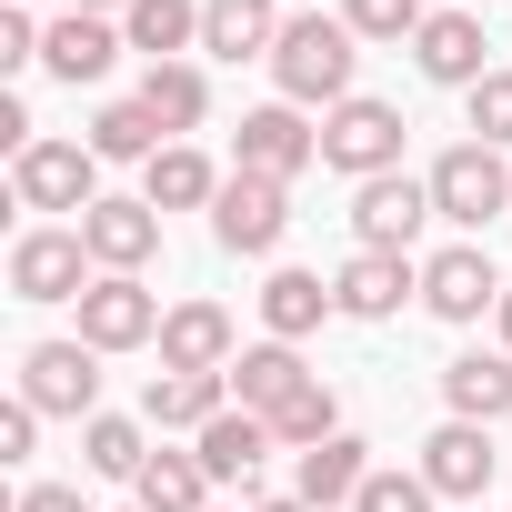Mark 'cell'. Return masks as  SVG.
Returning a JSON list of instances; mask_svg holds the SVG:
<instances>
[{
	"mask_svg": "<svg viewBox=\"0 0 512 512\" xmlns=\"http://www.w3.org/2000/svg\"><path fill=\"white\" fill-rule=\"evenodd\" d=\"M81 462H91L101 482H141L151 442H141V422H121V412H91V422H81Z\"/></svg>",
	"mask_w": 512,
	"mask_h": 512,
	"instance_id": "obj_30",
	"label": "cell"
},
{
	"mask_svg": "<svg viewBox=\"0 0 512 512\" xmlns=\"http://www.w3.org/2000/svg\"><path fill=\"white\" fill-rule=\"evenodd\" d=\"M432 502H442V492H432L422 472H372V482L352 492V512H432Z\"/></svg>",
	"mask_w": 512,
	"mask_h": 512,
	"instance_id": "obj_33",
	"label": "cell"
},
{
	"mask_svg": "<svg viewBox=\"0 0 512 512\" xmlns=\"http://www.w3.org/2000/svg\"><path fill=\"white\" fill-rule=\"evenodd\" d=\"M322 171H352V181H382V171H402V111L392 101H342V111H322Z\"/></svg>",
	"mask_w": 512,
	"mask_h": 512,
	"instance_id": "obj_3",
	"label": "cell"
},
{
	"mask_svg": "<svg viewBox=\"0 0 512 512\" xmlns=\"http://www.w3.org/2000/svg\"><path fill=\"white\" fill-rule=\"evenodd\" d=\"M11 512H91V502H81V492H71V482H31V492H21V502H11Z\"/></svg>",
	"mask_w": 512,
	"mask_h": 512,
	"instance_id": "obj_37",
	"label": "cell"
},
{
	"mask_svg": "<svg viewBox=\"0 0 512 512\" xmlns=\"http://www.w3.org/2000/svg\"><path fill=\"white\" fill-rule=\"evenodd\" d=\"M221 412H231V372H151V392H141L151 432H201Z\"/></svg>",
	"mask_w": 512,
	"mask_h": 512,
	"instance_id": "obj_18",
	"label": "cell"
},
{
	"mask_svg": "<svg viewBox=\"0 0 512 512\" xmlns=\"http://www.w3.org/2000/svg\"><path fill=\"white\" fill-rule=\"evenodd\" d=\"M121 41H131L141 61H181V51L201 41V0H131V11H121Z\"/></svg>",
	"mask_w": 512,
	"mask_h": 512,
	"instance_id": "obj_25",
	"label": "cell"
},
{
	"mask_svg": "<svg viewBox=\"0 0 512 512\" xmlns=\"http://www.w3.org/2000/svg\"><path fill=\"white\" fill-rule=\"evenodd\" d=\"M302 392H312V372H302L292 342H251V352L231 362V402H241V412H262V422H272L282 402H302Z\"/></svg>",
	"mask_w": 512,
	"mask_h": 512,
	"instance_id": "obj_20",
	"label": "cell"
},
{
	"mask_svg": "<svg viewBox=\"0 0 512 512\" xmlns=\"http://www.w3.org/2000/svg\"><path fill=\"white\" fill-rule=\"evenodd\" d=\"M121 51H131V41H121L111 21H91V11H61V21H51V41H41V71L81 91V81H101Z\"/></svg>",
	"mask_w": 512,
	"mask_h": 512,
	"instance_id": "obj_19",
	"label": "cell"
},
{
	"mask_svg": "<svg viewBox=\"0 0 512 512\" xmlns=\"http://www.w3.org/2000/svg\"><path fill=\"white\" fill-rule=\"evenodd\" d=\"M191 452H201V472H211V482H251V472H262V452H272V422L231 402L221 422H201V432H191Z\"/></svg>",
	"mask_w": 512,
	"mask_h": 512,
	"instance_id": "obj_21",
	"label": "cell"
},
{
	"mask_svg": "<svg viewBox=\"0 0 512 512\" xmlns=\"http://www.w3.org/2000/svg\"><path fill=\"white\" fill-rule=\"evenodd\" d=\"M492 462H502V452H492V422H442V432L422 442V462H412V472H422L442 502H482Z\"/></svg>",
	"mask_w": 512,
	"mask_h": 512,
	"instance_id": "obj_13",
	"label": "cell"
},
{
	"mask_svg": "<svg viewBox=\"0 0 512 512\" xmlns=\"http://www.w3.org/2000/svg\"><path fill=\"white\" fill-rule=\"evenodd\" d=\"M11 292H21V302H81V292H91V241H81V221H71V231L41 221V231L11 241Z\"/></svg>",
	"mask_w": 512,
	"mask_h": 512,
	"instance_id": "obj_7",
	"label": "cell"
},
{
	"mask_svg": "<svg viewBox=\"0 0 512 512\" xmlns=\"http://www.w3.org/2000/svg\"><path fill=\"white\" fill-rule=\"evenodd\" d=\"M322 161V131L292 111V101H262V111H241V161L231 171H262V181H302Z\"/></svg>",
	"mask_w": 512,
	"mask_h": 512,
	"instance_id": "obj_10",
	"label": "cell"
},
{
	"mask_svg": "<svg viewBox=\"0 0 512 512\" xmlns=\"http://www.w3.org/2000/svg\"><path fill=\"white\" fill-rule=\"evenodd\" d=\"M292 231V181H262V171H231L221 201H211V241L241 251V262H262V251Z\"/></svg>",
	"mask_w": 512,
	"mask_h": 512,
	"instance_id": "obj_5",
	"label": "cell"
},
{
	"mask_svg": "<svg viewBox=\"0 0 512 512\" xmlns=\"http://www.w3.org/2000/svg\"><path fill=\"white\" fill-rule=\"evenodd\" d=\"M231 362H241L231 312H221V302H171V322H161V372H231Z\"/></svg>",
	"mask_w": 512,
	"mask_h": 512,
	"instance_id": "obj_15",
	"label": "cell"
},
{
	"mask_svg": "<svg viewBox=\"0 0 512 512\" xmlns=\"http://www.w3.org/2000/svg\"><path fill=\"white\" fill-rule=\"evenodd\" d=\"M422 221H432V181H412V171H382V181L352 191V231H362V251H412Z\"/></svg>",
	"mask_w": 512,
	"mask_h": 512,
	"instance_id": "obj_11",
	"label": "cell"
},
{
	"mask_svg": "<svg viewBox=\"0 0 512 512\" xmlns=\"http://www.w3.org/2000/svg\"><path fill=\"white\" fill-rule=\"evenodd\" d=\"M462 101H472V141H492V151H512V71H492V81H472Z\"/></svg>",
	"mask_w": 512,
	"mask_h": 512,
	"instance_id": "obj_34",
	"label": "cell"
},
{
	"mask_svg": "<svg viewBox=\"0 0 512 512\" xmlns=\"http://www.w3.org/2000/svg\"><path fill=\"white\" fill-rule=\"evenodd\" d=\"M141 111H151L161 131H201V121H211V81H201L191 61H151V71H141Z\"/></svg>",
	"mask_w": 512,
	"mask_h": 512,
	"instance_id": "obj_26",
	"label": "cell"
},
{
	"mask_svg": "<svg viewBox=\"0 0 512 512\" xmlns=\"http://www.w3.org/2000/svg\"><path fill=\"white\" fill-rule=\"evenodd\" d=\"M502 272H492V251L482 241H452V251H432L422 262V312L432 322H482V312H502Z\"/></svg>",
	"mask_w": 512,
	"mask_h": 512,
	"instance_id": "obj_8",
	"label": "cell"
},
{
	"mask_svg": "<svg viewBox=\"0 0 512 512\" xmlns=\"http://www.w3.org/2000/svg\"><path fill=\"white\" fill-rule=\"evenodd\" d=\"M362 482H372V462H362V442H352V432H332V442H312V452H302V472H292V492H302L312 512H332V502H352Z\"/></svg>",
	"mask_w": 512,
	"mask_h": 512,
	"instance_id": "obj_24",
	"label": "cell"
},
{
	"mask_svg": "<svg viewBox=\"0 0 512 512\" xmlns=\"http://www.w3.org/2000/svg\"><path fill=\"white\" fill-rule=\"evenodd\" d=\"M141 201H151V211H201V201H221V171H211L191 141H171V151L141 171Z\"/></svg>",
	"mask_w": 512,
	"mask_h": 512,
	"instance_id": "obj_27",
	"label": "cell"
},
{
	"mask_svg": "<svg viewBox=\"0 0 512 512\" xmlns=\"http://www.w3.org/2000/svg\"><path fill=\"white\" fill-rule=\"evenodd\" d=\"M31 442H41V412L11 402V412H0V462H31Z\"/></svg>",
	"mask_w": 512,
	"mask_h": 512,
	"instance_id": "obj_36",
	"label": "cell"
},
{
	"mask_svg": "<svg viewBox=\"0 0 512 512\" xmlns=\"http://www.w3.org/2000/svg\"><path fill=\"white\" fill-rule=\"evenodd\" d=\"M71 11H91V21H101V11H131V0H71Z\"/></svg>",
	"mask_w": 512,
	"mask_h": 512,
	"instance_id": "obj_39",
	"label": "cell"
},
{
	"mask_svg": "<svg viewBox=\"0 0 512 512\" xmlns=\"http://www.w3.org/2000/svg\"><path fill=\"white\" fill-rule=\"evenodd\" d=\"M482 11H432L422 31H412V61H422V81H442V91H472V81H492L482 71Z\"/></svg>",
	"mask_w": 512,
	"mask_h": 512,
	"instance_id": "obj_14",
	"label": "cell"
},
{
	"mask_svg": "<svg viewBox=\"0 0 512 512\" xmlns=\"http://www.w3.org/2000/svg\"><path fill=\"white\" fill-rule=\"evenodd\" d=\"M322 312H342L322 272H272V282H262V332H272V342H302V332H322Z\"/></svg>",
	"mask_w": 512,
	"mask_h": 512,
	"instance_id": "obj_23",
	"label": "cell"
},
{
	"mask_svg": "<svg viewBox=\"0 0 512 512\" xmlns=\"http://www.w3.org/2000/svg\"><path fill=\"white\" fill-rule=\"evenodd\" d=\"M91 151H101V161H161L171 131H161L141 101H101V111H91Z\"/></svg>",
	"mask_w": 512,
	"mask_h": 512,
	"instance_id": "obj_29",
	"label": "cell"
},
{
	"mask_svg": "<svg viewBox=\"0 0 512 512\" xmlns=\"http://www.w3.org/2000/svg\"><path fill=\"white\" fill-rule=\"evenodd\" d=\"M352 61H362L352 21L302 11V21L282 31V51H272V81H282V101H292V111H342V101H352Z\"/></svg>",
	"mask_w": 512,
	"mask_h": 512,
	"instance_id": "obj_1",
	"label": "cell"
},
{
	"mask_svg": "<svg viewBox=\"0 0 512 512\" xmlns=\"http://www.w3.org/2000/svg\"><path fill=\"white\" fill-rule=\"evenodd\" d=\"M131 502H141V512H211V472H201V452H151L141 482H131Z\"/></svg>",
	"mask_w": 512,
	"mask_h": 512,
	"instance_id": "obj_28",
	"label": "cell"
},
{
	"mask_svg": "<svg viewBox=\"0 0 512 512\" xmlns=\"http://www.w3.org/2000/svg\"><path fill=\"white\" fill-rule=\"evenodd\" d=\"M412 292H422V262H412V251H352V262L332 272L342 322H392Z\"/></svg>",
	"mask_w": 512,
	"mask_h": 512,
	"instance_id": "obj_12",
	"label": "cell"
},
{
	"mask_svg": "<svg viewBox=\"0 0 512 512\" xmlns=\"http://www.w3.org/2000/svg\"><path fill=\"white\" fill-rule=\"evenodd\" d=\"M161 302L141 292V272H101L91 292H81V342L91 352H141V342H161Z\"/></svg>",
	"mask_w": 512,
	"mask_h": 512,
	"instance_id": "obj_9",
	"label": "cell"
},
{
	"mask_svg": "<svg viewBox=\"0 0 512 512\" xmlns=\"http://www.w3.org/2000/svg\"><path fill=\"white\" fill-rule=\"evenodd\" d=\"M492 322H502V352H512V292H502V312H492Z\"/></svg>",
	"mask_w": 512,
	"mask_h": 512,
	"instance_id": "obj_40",
	"label": "cell"
},
{
	"mask_svg": "<svg viewBox=\"0 0 512 512\" xmlns=\"http://www.w3.org/2000/svg\"><path fill=\"white\" fill-rule=\"evenodd\" d=\"M11 191H21V211H91L101 201V151L91 141H31L11 161Z\"/></svg>",
	"mask_w": 512,
	"mask_h": 512,
	"instance_id": "obj_6",
	"label": "cell"
},
{
	"mask_svg": "<svg viewBox=\"0 0 512 512\" xmlns=\"http://www.w3.org/2000/svg\"><path fill=\"white\" fill-rule=\"evenodd\" d=\"M21 402H31L41 422H51V412H61V422H91V412H101V352H91V342H31V352H21Z\"/></svg>",
	"mask_w": 512,
	"mask_h": 512,
	"instance_id": "obj_4",
	"label": "cell"
},
{
	"mask_svg": "<svg viewBox=\"0 0 512 512\" xmlns=\"http://www.w3.org/2000/svg\"><path fill=\"white\" fill-rule=\"evenodd\" d=\"M332 432H342V402H332L322 382H312L302 402H282V412H272V442H292V452H312V442H332Z\"/></svg>",
	"mask_w": 512,
	"mask_h": 512,
	"instance_id": "obj_31",
	"label": "cell"
},
{
	"mask_svg": "<svg viewBox=\"0 0 512 512\" xmlns=\"http://www.w3.org/2000/svg\"><path fill=\"white\" fill-rule=\"evenodd\" d=\"M131 512H141V502H131Z\"/></svg>",
	"mask_w": 512,
	"mask_h": 512,
	"instance_id": "obj_41",
	"label": "cell"
},
{
	"mask_svg": "<svg viewBox=\"0 0 512 512\" xmlns=\"http://www.w3.org/2000/svg\"><path fill=\"white\" fill-rule=\"evenodd\" d=\"M422 181H432V211H442V221H462V231H482V221H502V211H512V161H502L492 141H452Z\"/></svg>",
	"mask_w": 512,
	"mask_h": 512,
	"instance_id": "obj_2",
	"label": "cell"
},
{
	"mask_svg": "<svg viewBox=\"0 0 512 512\" xmlns=\"http://www.w3.org/2000/svg\"><path fill=\"white\" fill-rule=\"evenodd\" d=\"M342 21H352V41H412L432 11L422 0H342Z\"/></svg>",
	"mask_w": 512,
	"mask_h": 512,
	"instance_id": "obj_32",
	"label": "cell"
},
{
	"mask_svg": "<svg viewBox=\"0 0 512 512\" xmlns=\"http://www.w3.org/2000/svg\"><path fill=\"white\" fill-rule=\"evenodd\" d=\"M251 512H312V502H302V492H282V502H251Z\"/></svg>",
	"mask_w": 512,
	"mask_h": 512,
	"instance_id": "obj_38",
	"label": "cell"
},
{
	"mask_svg": "<svg viewBox=\"0 0 512 512\" xmlns=\"http://www.w3.org/2000/svg\"><path fill=\"white\" fill-rule=\"evenodd\" d=\"M472 512H482V502H472Z\"/></svg>",
	"mask_w": 512,
	"mask_h": 512,
	"instance_id": "obj_42",
	"label": "cell"
},
{
	"mask_svg": "<svg viewBox=\"0 0 512 512\" xmlns=\"http://www.w3.org/2000/svg\"><path fill=\"white\" fill-rule=\"evenodd\" d=\"M442 402H452V422H502V412H512V352H462V362H442Z\"/></svg>",
	"mask_w": 512,
	"mask_h": 512,
	"instance_id": "obj_22",
	"label": "cell"
},
{
	"mask_svg": "<svg viewBox=\"0 0 512 512\" xmlns=\"http://www.w3.org/2000/svg\"><path fill=\"white\" fill-rule=\"evenodd\" d=\"M282 11H272V0H201V51L211 61H272L282 51Z\"/></svg>",
	"mask_w": 512,
	"mask_h": 512,
	"instance_id": "obj_17",
	"label": "cell"
},
{
	"mask_svg": "<svg viewBox=\"0 0 512 512\" xmlns=\"http://www.w3.org/2000/svg\"><path fill=\"white\" fill-rule=\"evenodd\" d=\"M81 241H91L101 272H141L151 251H161V211L151 201H91L81 211Z\"/></svg>",
	"mask_w": 512,
	"mask_h": 512,
	"instance_id": "obj_16",
	"label": "cell"
},
{
	"mask_svg": "<svg viewBox=\"0 0 512 512\" xmlns=\"http://www.w3.org/2000/svg\"><path fill=\"white\" fill-rule=\"evenodd\" d=\"M41 41H51V31L11 0V11H0V71H31V61H41Z\"/></svg>",
	"mask_w": 512,
	"mask_h": 512,
	"instance_id": "obj_35",
	"label": "cell"
}]
</instances>
